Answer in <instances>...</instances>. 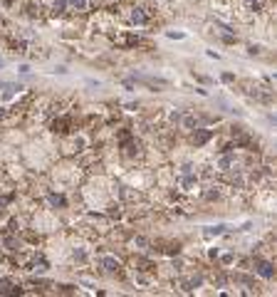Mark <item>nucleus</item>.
Listing matches in <instances>:
<instances>
[{"instance_id":"nucleus-1","label":"nucleus","mask_w":277,"mask_h":297,"mask_svg":"<svg viewBox=\"0 0 277 297\" xmlns=\"http://www.w3.org/2000/svg\"><path fill=\"white\" fill-rule=\"evenodd\" d=\"M119 154L124 156V159H129V161H136V159H144V141L141 139H136V136H131V139H126L124 144H119Z\"/></svg>"},{"instance_id":"nucleus-2","label":"nucleus","mask_w":277,"mask_h":297,"mask_svg":"<svg viewBox=\"0 0 277 297\" xmlns=\"http://www.w3.org/2000/svg\"><path fill=\"white\" fill-rule=\"evenodd\" d=\"M154 181H156V186H158V188L168 191V188H173V186H176V174L171 171V166H161V169H156Z\"/></svg>"},{"instance_id":"nucleus-3","label":"nucleus","mask_w":277,"mask_h":297,"mask_svg":"<svg viewBox=\"0 0 277 297\" xmlns=\"http://www.w3.org/2000/svg\"><path fill=\"white\" fill-rule=\"evenodd\" d=\"M210 139H213V131H208V129H200V126L191 129V144H193L196 148L205 146V144H208Z\"/></svg>"},{"instance_id":"nucleus-4","label":"nucleus","mask_w":277,"mask_h":297,"mask_svg":"<svg viewBox=\"0 0 277 297\" xmlns=\"http://www.w3.org/2000/svg\"><path fill=\"white\" fill-rule=\"evenodd\" d=\"M114 42H117V47H136V45H141L139 35H134V33H117Z\"/></svg>"},{"instance_id":"nucleus-5","label":"nucleus","mask_w":277,"mask_h":297,"mask_svg":"<svg viewBox=\"0 0 277 297\" xmlns=\"http://www.w3.org/2000/svg\"><path fill=\"white\" fill-rule=\"evenodd\" d=\"M99 267H102L104 272H112V275H119V272H121V262H119L117 258H112V255L99 258Z\"/></svg>"},{"instance_id":"nucleus-6","label":"nucleus","mask_w":277,"mask_h":297,"mask_svg":"<svg viewBox=\"0 0 277 297\" xmlns=\"http://www.w3.org/2000/svg\"><path fill=\"white\" fill-rule=\"evenodd\" d=\"M0 245H3V250H5V253H10V255H13V253L23 250V238H18V235H5Z\"/></svg>"},{"instance_id":"nucleus-7","label":"nucleus","mask_w":277,"mask_h":297,"mask_svg":"<svg viewBox=\"0 0 277 297\" xmlns=\"http://www.w3.org/2000/svg\"><path fill=\"white\" fill-rule=\"evenodd\" d=\"M0 295H23L20 285L10 282L8 277H0Z\"/></svg>"},{"instance_id":"nucleus-8","label":"nucleus","mask_w":277,"mask_h":297,"mask_svg":"<svg viewBox=\"0 0 277 297\" xmlns=\"http://www.w3.org/2000/svg\"><path fill=\"white\" fill-rule=\"evenodd\" d=\"M18 92H20V87H18V84H13V82L0 84V97H3V99H13Z\"/></svg>"},{"instance_id":"nucleus-9","label":"nucleus","mask_w":277,"mask_h":297,"mask_svg":"<svg viewBox=\"0 0 277 297\" xmlns=\"http://www.w3.org/2000/svg\"><path fill=\"white\" fill-rule=\"evenodd\" d=\"M47 203L52 206V208H67V198L62 196V193H47Z\"/></svg>"},{"instance_id":"nucleus-10","label":"nucleus","mask_w":277,"mask_h":297,"mask_svg":"<svg viewBox=\"0 0 277 297\" xmlns=\"http://www.w3.org/2000/svg\"><path fill=\"white\" fill-rule=\"evenodd\" d=\"M67 3H65V0H55V3H52V8H50V15H57V18H62V15H67Z\"/></svg>"},{"instance_id":"nucleus-11","label":"nucleus","mask_w":277,"mask_h":297,"mask_svg":"<svg viewBox=\"0 0 277 297\" xmlns=\"http://www.w3.org/2000/svg\"><path fill=\"white\" fill-rule=\"evenodd\" d=\"M178 124H181V129L191 131V129H196V126H198V119H196L193 114H186V116H181V119H178Z\"/></svg>"},{"instance_id":"nucleus-12","label":"nucleus","mask_w":277,"mask_h":297,"mask_svg":"<svg viewBox=\"0 0 277 297\" xmlns=\"http://www.w3.org/2000/svg\"><path fill=\"white\" fill-rule=\"evenodd\" d=\"M67 5H70L72 10H77V13H87L89 0H67Z\"/></svg>"},{"instance_id":"nucleus-13","label":"nucleus","mask_w":277,"mask_h":297,"mask_svg":"<svg viewBox=\"0 0 277 297\" xmlns=\"http://www.w3.org/2000/svg\"><path fill=\"white\" fill-rule=\"evenodd\" d=\"M210 282H213V285H218V287H225V285H228V275H223V272H215V275L210 277Z\"/></svg>"},{"instance_id":"nucleus-14","label":"nucleus","mask_w":277,"mask_h":297,"mask_svg":"<svg viewBox=\"0 0 277 297\" xmlns=\"http://www.w3.org/2000/svg\"><path fill=\"white\" fill-rule=\"evenodd\" d=\"M72 258H75L77 262H87V253H84L82 248H75V253H72Z\"/></svg>"},{"instance_id":"nucleus-15","label":"nucleus","mask_w":277,"mask_h":297,"mask_svg":"<svg viewBox=\"0 0 277 297\" xmlns=\"http://www.w3.org/2000/svg\"><path fill=\"white\" fill-rule=\"evenodd\" d=\"M109 216H112V218H121V216H124V211H121L119 206H109Z\"/></svg>"},{"instance_id":"nucleus-16","label":"nucleus","mask_w":277,"mask_h":297,"mask_svg":"<svg viewBox=\"0 0 277 297\" xmlns=\"http://www.w3.org/2000/svg\"><path fill=\"white\" fill-rule=\"evenodd\" d=\"M223 228H225V225H215V228H208V230H205V235H208V238H210V235H220V233H223Z\"/></svg>"},{"instance_id":"nucleus-17","label":"nucleus","mask_w":277,"mask_h":297,"mask_svg":"<svg viewBox=\"0 0 277 297\" xmlns=\"http://www.w3.org/2000/svg\"><path fill=\"white\" fill-rule=\"evenodd\" d=\"M57 292H62V295H72L75 290H72V285H60V287H57Z\"/></svg>"},{"instance_id":"nucleus-18","label":"nucleus","mask_w":277,"mask_h":297,"mask_svg":"<svg viewBox=\"0 0 277 297\" xmlns=\"http://www.w3.org/2000/svg\"><path fill=\"white\" fill-rule=\"evenodd\" d=\"M233 260H235V258H233V255H223V258H220V262H223V265H230V262H233Z\"/></svg>"},{"instance_id":"nucleus-19","label":"nucleus","mask_w":277,"mask_h":297,"mask_svg":"<svg viewBox=\"0 0 277 297\" xmlns=\"http://www.w3.org/2000/svg\"><path fill=\"white\" fill-rule=\"evenodd\" d=\"M233 79H235V77H233L230 72H225V74H223V82H233Z\"/></svg>"},{"instance_id":"nucleus-20","label":"nucleus","mask_w":277,"mask_h":297,"mask_svg":"<svg viewBox=\"0 0 277 297\" xmlns=\"http://www.w3.org/2000/svg\"><path fill=\"white\" fill-rule=\"evenodd\" d=\"M3 28H5V20H3V18H0V30H3Z\"/></svg>"}]
</instances>
